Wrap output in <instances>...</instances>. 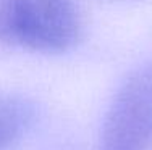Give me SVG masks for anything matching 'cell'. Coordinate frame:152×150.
I'll return each instance as SVG.
<instances>
[{
  "instance_id": "6da1fadb",
  "label": "cell",
  "mask_w": 152,
  "mask_h": 150,
  "mask_svg": "<svg viewBox=\"0 0 152 150\" xmlns=\"http://www.w3.org/2000/svg\"><path fill=\"white\" fill-rule=\"evenodd\" d=\"M10 44L39 53H63L81 37V16L73 0H8Z\"/></svg>"
},
{
  "instance_id": "7a4b0ae2",
  "label": "cell",
  "mask_w": 152,
  "mask_h": 150,
  "mask_svg": "<svg viewBox=\"0 0 152 150\" xmlns=\"http://www.w3.org/2000/svg\"><path fill=\"white\" fill-rule=\"evenodd\" d=\"M152 145V63L133 71L104 118L100 150H147Z\"/></svg>"
},
{
  "instance_id": "3957f363",
  "label": "cell",
  "mask_w": 152,
  "mask_h": 150,
  "mask_svg": "<svg viewBox=\"0 0 152 150\" xmlns=\"http://www.w3.org/2000/svg\"><path fill=\"white\" fill-rule=\"evenodd\" d=\"M36 121V107L18 94H0V150H16Z\"/></svg>"
},
{
  "instance_id": "277c9868",
  "label": "cell",
  "mask_w": 152,
  "mask_h": 150,
  "mask_svg": "<svg viewBox=\"0 0 152 150\" xmlns=\"http://www.w3.org/2000/svg\"><path fill=\"white\" fill-rule=\"evenodd\" d=\"M7 2H8V0H0V42L10 44L8 12H7Z\"/></svg>"
}]
</instances>
